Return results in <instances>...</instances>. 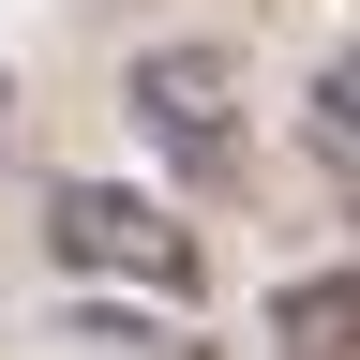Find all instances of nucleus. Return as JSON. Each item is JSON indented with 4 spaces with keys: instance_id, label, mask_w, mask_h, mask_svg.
<instances>
[{
    "instance_id": "f03ea898",
    "label": "nucleus",
    "mask_w": 360,
    "mask_h": 360,
    "mask_svg": "<svg viewBox=\"0 0 360 360\" xmlns=\"http://www.w3.org/2000/svg\"><path fill=\"white\" fill-rule=\"evenodd\" d=\"M135 135L180 165V180H240V60L225 45H150V60L120 75Z\"/></svg>"
},
{
    "instance_id": "7ed1b4c3",
    "label": "nucleus",
    "mask_w": 360,
    "mask_h": 360,
    "mask_svg": "<svg viewBox=\"0 0 360 360\" xmlns=\"http://www.w3.org/2000/svg\"><path fill=\"white\" fill-rule=\"evenodd\" d=\"M270 345L285 360H360V255L345 270H285L270 285Z\"/></svg>"
},
{
    "instance_id": "f257e3e1",
    "label": "nucleus",
    "mask_w": 360,
    "mask_h": 360,
    "mask_svg": "<svg viewBox=\"0 0 360 360\" xmlns=\"http://www.w3.org/2000/svg\"><path fill=\"white\" fill-rule=\"evenodd\" d=\"M45 255L90 270V285H150V300H195V225H180L165 195H120V180H60L45 195Z\"/></svg>"
},
{
    "instance_id": "20e7f679",
    "label": "nucleus",
    "mask_w": 360,
    "mask_h": 360,
    "mask_svg": "<svg viewBox=\"0 0 360 360\" xmlns=\"http://www.w3.org/2000/svg\"><path fill=\"white\" fill-rule=\"evenodd\" d=\"M315 135L360 165V45H330V75H315Z\"/></svg>"
}]
</instances>
